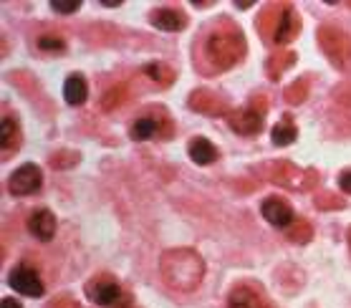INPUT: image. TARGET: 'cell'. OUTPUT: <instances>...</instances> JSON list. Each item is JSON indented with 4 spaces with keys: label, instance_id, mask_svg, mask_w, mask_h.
<instances>
[{
    "label": "cell",
    "instance_id": "cell-1",
    "mask_svg": "<svg viewBox=\"0 0 351 308\" xmlns=\"http://www.w3.org/2000/svg\"><path fill=\"white\" fill-rule=\"evenodd\" d=\"M160 273L169 288L192 293L205 278V261L192 248H172L167 253H162Z\"/></svg>",
    "mask_w": 351,
    "mask_h": 308
},
{
    "label": "cell",
    "instance_id": "cell-2",
    "mask_svg": "<svg viewBox=\"0 0 351 308\" xmlns=\"http://www.w3.org/2000/svg\"><path fill=\"white\" fill-rule=\"evenodd\" d=\"M245 38L238 28H217L205 40V61H210L213 71H228L245 58Z\"/></svg>",
    "mask_w": 351,
    "mask_h": 308
},
{
    "label": "cell",
    "instance_id": "cell-3",
    "mask_svg": "<svg viewBox=\"0 0 351 308\" xmlns=\"http://www.w3.org/2000/svg\"><path fill=\"white\" fill-rule=\"evenodd\" d=\"M319 46L339 71H349L351 69V36H346V33L334 28V25H321Z\"/></svg>",
    "mask_w": 351,
    "mask_h": 308
},
{
    "label": "cell",
    "instance_id": "cell-4",
    "mask_svg": "<svg viewBox=\"0 0 351 308\" xmlns=\"http://www.w3.org/2000/svg\"><path fill=\"white\" fill-rule=\"evenodd\" d=\"M271 182L273 185H280L286 190H311L319 174L313 169H298L293 162H278V165L271 167Z\"/></svg>",
    "mask_w": 351,
    "mask_h": 308
},
{
    "label": "cell",
    "instance_id": "cell-5",
    "mask_svg": "<svg viewBox=\"0 0 351 308\" xmlns=\"http://www.w3.org/2000/svg\"><path fill=\"white\" fill-rule=\"evenodd\" d=\"M265 99L263 96H253V104L245 106V109L230 114V129L238 132V134L253 137L263 129V117H265Z\"/></svg>",
    "mask_w": 351,
    "mask_h": 308
},
{
    "label": "cell",
    "instance_id": "cell-6",
    "mask_svg": "<svg viewBox=\"0 0 351 308\" xmlns=\"http://www.w3.org/2000/svg\"><path fill=\"white\" fill-rule=\"evenodd\" d=\"M129 134H132V139H136V142L152 139V137H157V139H169L172 124H169V119L165 117L162 111H157V114H144V117H139L134 124H132Z\"/></svg>",
    "mask_w": 351,
    "mask_h": 308
},
{
    "label": "cell",
    "instance_id": "cell-7",
    "mask_svg": "<svg viewBox=\"0 0 351 308\" xmlns=\"http://www.w3.org/2000/svg\"><path fill=\"white\" fill-rule=\"evenodd\" d=\"M84 291H86L88 300H94L99 306H114L121 298V288L117 283V278L112 276H94L84 285Z\"/></svg>",
    "mask_w": 351,
    "mask_h": 308
},
{
    "label": "cell",
    "instance_id": "cell-8",
    "mask_svg": "<svg viewBox=\"0 0 351 308\" xmlns=\"http://www.w3.org/2000/svg\"><path fill=\"white\" fill-rule=\"evenodd\" d=\"M40 185H43V172H40V167L38 165H23L10 174L8 190H10V195L23 198V195H33L36 190H40Z\"/></svg>",
    "mask_w": 351,
    "mask_h": 308
},
{
    "label": "cell",
    "instance_id": "cell-9",
    "mask_svg": "<svg viewBox=\"0 0 351 308\" xmlns=\"http://www.w3.org/2000/svg\"><path fill=\"white\" fill-rule=\"evenodd\" d=\"M10 285H13L18 293L31 296V298L43 296V281H40L38 273L33 268H28V265H16V268L10 270Z\"/></svg>",
    "mask_w": 351,
    "mask_h": 308
},
{
    "label": "cell",
    "instance_id": "cell-10",
    "mask_svg": "<svg viewBox=\"0 0 351 308\" xmlns=\"http://www.w3.org/2000/svg\"><path fill=\"white\" fill-rule=\"evenodd\" d=\"M301 33V16L293 10L291 3H286V8L280 13V21H278V28L273 33V43H278V46H286L291 40L295 38Z\"/></svg>",
    "mask_w": 351,
    "mask_h": 308
},
{
    "label": "cell",
    "instance_id": "cell-11",
    "mask_svg": "<svg viewBox=\"0 0 351 308\" xmlns=\"http://www.w3.org/2000/svg\"><path fill=\"white\" fill-rule=\"evenodd\" d=\"M261 213L276 228H288L293 222V210H291V205H288L286 200L280 198H265V202L261 205Z\"/></svg>",
    "mask_w": 351,
    "mask_h": 308
},
{
    "label": "cell",
    "instance_id": "cell-12",
    "mask_svg": "<svg viewBox=\"0 0 351 308\" xmlns=\"http://www.w3.org/2000/svg\"><path fill=\"white\" fill-rule=\"evenodd\" d=\"M190 109L199 111V114H213V117H217V114H228V104L217 94L208 91V88H199V91H192Z\"/></svg>",
    "mask_w": 351,
    "mask_h": 308
},
{
    "label": "cell",
    "instance_id": "cell-13",
    "mask_svg": "<svg viewBox=\"0 0 351 308\" xmlns=\"http://www.w3.org/2000/svg\"><path fill=\"white\" fill-rule=\"evenodd\" d=\"M228 308H271L268 300L261 291L250 288V285H238L232 288L230 298H228Z\"/></svg>",
    "mask_w": 351,
    "mask_h": 308
},
{
    "label": "cell",
    "instance_id": "cell-14",
    "mask_svg": "<svg viewBox=\"0 0 351 308\" xmlns=\"http://www.w3.org/2000/svg\"><path fill=\"white\" fill-rule=\"evenodd\" d=\"M28 230L38 240H51L53 233H56V217H53L51 210H36L31 215V220H28Z\"/></svg>",
    "mask_w": 351,
    "mask_h": 308
},
{
    "label": "cell",
    "instance_id": "cell-15",
    "mask_svg": "<svg viewBox=\"0 0 351 308\" xmlns=\"http://www.w3.org/2000/svg\"><path fill=\"white\" fill-rule=\"evenodd\" d=\"M187 152H190V159L195 162V165L205 167V165H213L217 159V150L215 144L210 142V139H205V137H195L190 142V147H187Z\"/></svg>",
    "mask_w": 351,
    "mask_h": 308
},
{
    "label": "cell",
    "instance_id": "cell-16",
    "mask_svg": "<svg viewBox=\"0 0 351 308\" xmlns=\"http://www.w3.org/2000/svg\"><path fill=\"white\" fill-rule=\"evenodd\" d=\"M283 8H286V3H273V5L263 8V13H261V18H258L256 25H258V31H261V36H265V40H273V33H276V28H278Z\"/></svg>",
    "mask_w": 351,
    "mask_h": 308
},
{
    "label": "cell",
    "instance_id": "cell-17",
    "mask_svg": "<svg viewBox=\"0 0 351 308\" xmlns=\"http://www.w3.org/2000/svg\"><path fill=\"white\" fill-rule=\"evenodd\" d=\"M152 25H154V28H160V31L175 33V31H182L184 25H187V18H184L180 10L162 8L152 16Z\"/></svg>",
    "mask_w": 351,
    "mask_h": 308
},
{
    "label": "cell",
    "instance_id": "cell-18",
    "mask_svg": "<svg viewBox=\"0 0 351 308\" xmlns=\"http://www.w3.org/2000/svg\"><path fill=\"white\" fill-rule=\"evenodd\" d=\"M86 94H88V86H86V81H84V76H81V73H71L64 84L66 102L71 104V106H79V104L86 102Z\"/></svg>",
    "mask_w": 351,
    "mask_h": 308
},
{
    "label": "cell",
    "instance_id": "cell-19",
    "mask_svg": "<svg viewBox=\"0 0 351 308\" xmlns=\"http://www.w3.org/2000/svg\"><path fill=\"white\" fill-rule=\"evenodd\" d=\"M0 147H3L5 154H8V152H16L18 147H21V129H18L16 119H10V117L3 119V124H0Z\"/></svg>",
    "mask_w": 351,
    "mask_h": 308
},
{
    "label": "cell",
    "instance_id": "cell-20",
    "mask_svg": "<svg viewBox=\"0 0 351 308\" xmlns=\"http://www.w3.org/2000/svg\"><path fill=\"white\" fill-rule=\"evenodd\" d=\"M295 64V54L293 51H286V54H276L268 58V64H265V73L271 76L273 81H278L283 76V71H288L291 66Z\"/></svg>",
    "mask_w": 351,
    "mask_h": 308
},
{
    "label": "cell",
    "instance_id": "cell-21",
    "mask_svg": "<svg viewBox=\"0 0 351 308\" xmlns=\"http://www.w3.org/2000/svg\"><path fill=\"white\" fill-rule=\"evenodd\" d=\"M295 134H298V132H295L293 117L286 114V117L273 127V144H276V147H288V144L295 139Z\"/></svg>",
    "mask_w": 351,
    "mask_h": 308
},
{
    "label": "cell",
    "instance_id": "cell-22",
    "mask_svg": "<svg viewBox=\"0 0 351 308\" xmlns=\"http://www.w3.org/2000/svg\"><path fill=\"white\" fill-rule=\"evenodd\" d=\"M286 235H288V240H291V243L304 245L313 237V225L308 220H304V217H298V220H293L286 228Z\"/></svg>",
    "mask_w": 351,
    "mask_h": 308
},
{
    "label": "cell",
    "instance_id": "cell-23",
    "mask_svg": "<svg viewBox=\"0 0 351 308\" xmlns=\"http://www.w3.org/2000/svg\"><path fill=\"white\" fill-rule=\"evenodd\" d=\"M144 73L154 81V84H160V86H169L172 81H175V71L165 64H149L144 66Z\"/></svg>",
    "mask_w": 351,
    "mask_h": 308
},
{
    "label": "cell",
    "instance_id": "cell-24",
    "mask_svg": "<svg viewBox=\"0 0 351 308\" xmlns=\"http://www.w3.org/2000/svg\"><path fill=\"white\" fill-rule=\"evenodd\" d=\"M306 96H308V81L306 79H298L295 84L286 88V102L288 104H304Z\"/></svg>",
    "mask_w": 351,
    "mask_h": 308
},
{
    "label": "cell",
    "instance_id": "cell-25",
    "mask_svg": "<svg viewBox=\"0 0 351 308\" xmlns=\"http://www.w3.org/2000/svg\"><path fill=\"white\" fill-rule=\"evenodd\" d=\"M124 99H127V88H124V86L112 88V91H106L104 99H101V109L112 111L114 106H119V104L124 102Z\"/></svg>",
    "mask_w": 351,
    "mask_h": 308
},
{
    "label": "cell",
    "instance_id": "cell-26",
    "mask_svg": "<svg viewBox=\"0 0 351 308\" xmlns=\"http://www.w3.org/2000/svg\"><path fill=\"white\" fill-rule=\"evenodd\" d=\"M38 48H40V51H64L66 43H64V38H61V36H40Z\"/></svg>",
    "mask_w": 351,
    "mask_h": 308
},
{
    "label": "cell",
    "instance_id": "cell-27",
    "mask_svg": "<svg viewBox=\"0 0 351 308\" xmlns=\"http://www.w3.org/2000/svg\"><path fill=\"white\" fill-rule=\"evenodd\" d=\"M316 207L319 210H339V207H343V202L336 195H321V198H316Z\"/></svg>",
    "mask_w": 351,
    "mask_h": 308
},
{
    "label": "cell",
    "instance_id": "cell-28",
    "mask_svg": "<svg viewBox=\"0 0 351 308\" xmlns=\"http://www.w3.org/2000/svg\"><path fill=\"white\" fill-rule=\"evenodd\" d=\"M76 162H79V154H76V152H58V154H53V159H51L53 167H69V165H76Z\"/></svg>",
    "mask_w": 351,
    "mask_h": 308
},
{
    "label": "cell",
    "instance_id": "cell-29",
    "mask_svg": "<svg viewBox=\"0 0 351 308\" xmlns=\"http://www.w3.org/2000/svg\"><path fill=\"white\" fill-rule=\"evenodd\" d=\"M51 8L56 10V13H66V16H69V13H76V10L81 8V3L79 0H71V3H66V0H53Z\"/></svg>",
    "mask_w": 351,
    "mask_h": 308
},
{
    "label": "cell",
    "instance_id": "cell-30",
    "mask_svg": "<svg viewBox=\"0 0 351 308\" xmlns=\"http://www.w3.org/2000/svg\"><path fill=\"white\" fill-rule=\"evenodd\" d=\"M339 187H341L343 192H349V195H351V169H346V172L339 174Z\"/></svg>",
    "mask_w": 351,
    "mask_h": 308
},
{
    "label": "cell",
    "instance_id": "cell-31",
    "mask_svg": "<svg viewBox=\"0 0 351 308\" xmlns=\"http://www.w3.org/2000/svg\"><path fill=\"white\" fill-rule=\"evenodd\" d=\"M0 308H23L16 298H3L0 300Z\"/></svg>",
    "mask_w": 351,
    "mask_h": 308
},
{
    "label": "cell",
    "instance_id": "cell-32",
    "mask_svg": "<svg viewBox=\"0 0 351 308\" xmlns=\"http://www.w3.org/2000/svg\"><path fill=\"white\" fill-rule=\"evenodd\" d=\"M349 248H351V228H349Z\"/></svg>",
    "mask_w": 351,
    "mask_h": 308
},
{
    "label": "cell",
    "instance_id": "cell-33",
    "mask_svg": "<svg viewBox=\"0 0 351 308\" xmlns=\"http://www.w3.org/2000/svg\"><path fill=\"white\" fill-rule=\"evenodd\" d=\"M127 308H134V306H127Z\"/></svg>",
    "mask_w": 351,
    "mask_h": 308
}]
</instances>
